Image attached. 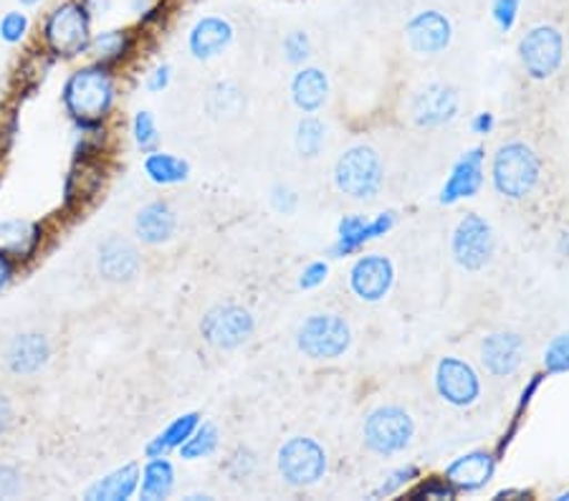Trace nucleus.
Segmentation results:
<instances>
[{
	"label": "nucleus",
	"instance_id": "obj_5",
	"mask_svg": "<svg viewBox=\"0 0 569 501\" xmlns=\"http://www.w3.org/2000/svg\"><path fill=\"white\" fill-rule=\"evenodd\" d=\"M350 344V324L337 314H311L297 330V348L311 360H337Z\"/></svg>",
	"mask_w": 569,
	"mask_h": 501
},
{
	"label": "nucleus",
	"instance_id": "obj_26",
	"mask_svg": "<svg viewBox=\"0 0 569 501\" xmlns=\"http://www.w3.org/2000/svg\"><path fill=\"white\" fill-rule=\"evenodd\" d=\"M172 487H176V471H172V463L164 459V455L150 459V463H147L142 471V487H140L142 499L147 501L168 499Z\"/></svg>",
	"mask_w": 569,
	"mask_h": 501
},
{
	"label": "nucleus",
	"instance_id": "obj_29",
	"mask_svg": "<svg viewBox=\"0 0 569 501\" xmlns=\"http://www.w3.org/2000/svg\"><path fill=\"white\" fill-rule=\"evenodd\" d=\"M144 172L158 186H176V182L188 180L190 166L170 152H150L144 158Z\"/></svg>",
	"mask_w": 569,
	"mask_h": 501
},
{
	"label": "nucleus",
	"instance_id": "obj_34",
	"mask_svg": "<svg viewBox=\"0 0 569 501\" xmlns=\"http://www.w3.org/2000/svg\"><path fill=\"white\" fill-rule=\"evenodd\" d=\"M545 368L552 375H557V372H569V332L559 334L549 342V348L545 350Z\"/></svg>",
	"mask_w": 569,
	"mask_h": 501
},
{
	"label": "nucleus",
	"instance_id": "obj_24",
	"mask_svg": "<svg viewBox=\"0 0 569 501\" xmlns=\"http://www.w3.org/2000/svg\"><path fill=\"white\" fill-rule=\"evenodd\" d=\"M329 97V79L321 69L307 67L299 69L297 77L291 81V99L301 112H317L319 107H325Z\"/></svg>",
	"mask_w": 569,
	"mask_h": 501
},
{
	"label": "nucleus",
	"instance_id": "obj_9",
	"mask_svg": "<svg viewBox=\"0 0 569 501\" xmlns=\"http://www.w3.org/2000/svg\"><path fill=\"white\" fill-rule=\"evenodd\" d=\"M200 334L216 350H238L241 344L251 340L253 334V317L249 309L223 304L210 309L200 322Z\"/></svg>",
	"mask_w": 569,
	"mask_h": 501
},
{
	"label": "nucleus",
	"instance_id": "obj_51",
	"mask_svg": "<svg viewBox=\"0 0 569 501\" xmlns=\"http://www.w3.org/2000/svg\"><path fill=\"white\" fill-rule=\"evenodd\" d=\"M557 499H559V501H567V499H569V491H565V494H559Z\"/></svg>",
	"mask_w": 569,
	"mask_h": 501
},
{
	"label": "nucleus",
	"instance_id": "obj_3",
	"mask_svg": "<svg viewBox=\"0 0 569 501\" xmlns=\"http://www.w3.org/2000/svg\"><path fill=\"white\" fill-rule=\"evenodd\" d=\"M43 41L59 59H73L89 51L91 16L79 0H67L53 8L43 21Z\"/></svg>",
	"mask_w": 569,
	"mask_h": 501
},
{
	"label": "nucleus",
	"instance_id": "obj_22",
	"mask_svg": "<svg viewBox=\"0 0 569 501\" xmlns=\"http://www.w3.org/2000/svg\"><path fill=\"white\" fill-rule=\"evenodd\" d=\"M176 231H178V216L168 203H164V200L147 203L134 218L137 239L150 246L170 241L172 236H176Z\"/></svg>",
	"mask_w": 569,
	"mask_h": 501
},
{
	"label": "nucleus",
	"instance_id": "obj_38",
	"mask_svg": "<svg viewBox=\"0 0 569 501\" xmlns=\"http://www.w3.org/2000/svg\"><path fill=\"white\" fill-rule=\"evenodd\" d=\"M420 477V469L418 467H402L398 471H392L388 479L382 481L380 489L372 491V499H382V497H392L395 491H400L410 481H416Z\"/></svg>",
	"mask_w": 569,
	"mask_h": 501
},
{
	"label": "nucleus",
	"instance_id": "obj_7",
	"mask_svg": "<svg viewBox=\"0 0 569 501\" xmlns=\"http://www.w3.org/2000/svg\"><path fill=\"white\" fill-rule=\"evenodd\" d=\"M519 59L527 74L537 81L552 79L565 59V36L557 26H535L519 41Z\"/></svg>",
	"mask_w": 569,
	"mask_h": 501
},
{
	"label": "nucleus",
	"instance_id": "obj_6",
	"mask_svg": "<svg viewBox=\"0 0 569 501\" xmlns=\"http://www.w3.org/2000/svg\"><path fill=\"white\" fill-rule=\"evenodd\" d=\"M416 435V423L406 408L380 405L365 421V445L378 455L406 451Z\"/></svg>",
	"mask_w": 569,
	"mask_h": 501
},
{
	"label": "nucleus",
	"instance_id": "obj_28",
	"mask_svg": "<svg viewBox=\"0 0 569 501\" xmlns=\"http://www.w3.org/2000/svg\"><path fill=\"white\" fill-rule=\"evenodd\" d=\"M132 33L124 31V29H112V31H102L97 33L94 39L89 43V51L94 53L97 63H117V61H124L127 53L132 51Z\"/></svg>",
	"mask_w": 569,
	"mask_h": 501
},
{
	"label": "nucleus",
	"instance_id": "obj_1",
	"mask_svg": "<svg viewBox=\"0 0 569 501\" xmlns=\"http://www.w3.org/2000/svg\"><path fill=\"white\" fill-rule=\"evenodd\" d=\"M114 104V79L104 63L77 69L63 84V107L81 130H99Z\"/></svg>",
	"mask_w": 569,
	"mask_h": 501
},
{
	"label": "nucleus",
	"instance_id": "obj_48",
	"mask_svg": "<svg viewBox=\"0 0 569 501\" xmlns=\"http://www.w3.org/2000/svg\"><path fill=\"white\" fill-rule=\"evenodd\" d=\"M13 277V263H11V257H6L3 251H0V289H3L8 281H11Z\"/></svg>",
	"mask_w": 569,
	"mask_h": 501
},
{
	"label": "nucleus",
	"instance_id": "obj_17",
	"mask_svg": "<svg viewBox=\"0 0 569 501\" xmlns=\"http://www.w3.org/2000/svg\"><path fill=\"white\" fill-rule=\"evenodd\" d=\"M97 269H99V277L104 281H112V284H127V281H132L142 269L140 251L124 239H107L102 246H99Z\"/></svg>",
	"mask_w": 569,
	"mask_h": 501
},
{
	"label": "nucleus",
	"instance_id": "obj_49",
	"mask_svg": "<svg viewBox=\"0 0 569 501\" xmlns=\"http://www.w3.org/2000/svg\"><path fill=\"white\" fill-rule=\"evenodd\" d=\"M507 497H529V491H501L497 499H507Z\"/></svg>",
	"mask_w": 569,
	"mask_h": 501
},
{
	"label": "nucleus",
	"instance_id": "obj_41",
	"mask_svg": "<svg viewBox=\"0 0 569 501\" xmlns=\"http://www.w3.org/2000/svg\"><path fill=\"white\" fill-rule=\"evenodd\" d=\"M327 273H329V267L325 261H315V263H309V267L301 271V277H299V287L301 289H317L319 284H325V279H327Z\"/></svg>",
	"mask_w": 569,
	"mask_h": 501
},
{
	"label": "nucleus",
	"instance_id": "obj_50",
	"mask_svg": "<svg viewBox=\"0 0 569 501\" xmlns=\"http://www.w3.org/2000/svg\"><path fill=\"white\" fill-rule=\"evenodd\" d=\"M23 6H36V3H41V0H21Z\"/></svg>",
	"mask_w": 569,
	"mask_h": 501
},
{
	"label": "nucleus",
	"instance_id": "obj_21",
	"mask_svg": "<svg viewBox=\"0 0 569 501\" xmlns=\"http://www.w3.org/2000/svg\"><path fill=\"white\" fill-rule=\"evenodd\" d=\"M497 471V459L486 451H471L458 455V459L446 469V479L451 481L456 491H481L493 479Z\"/></svg>",
	"mask_w": 569,
	"mask_h": 501
},
{
	"label": "nucleus",
	"instance_id": "obj_10",
	"mask_svg": "<svg viewBox=\"0 0 569 501\" xmlns=\"http://www.w3.org/2000/svg\"><path fill=\"white\" fill-rule=\"evenodd\" d=\"M451 249L458 267H463L466 271H481L491 261L493 249H497L493 228L479 213H468L456 226Z\"/></svg>",
	"mask_w": 569,
	"mask_h": 501
},
{
	"label": "nucleus",
	"instance_id": "obj_30",
	"mask_svg": "<svg viewBox=\"0 0 569 501\" xmlns=\"http://www.w3.org/2000/svg\"><path fill=\"white\" fill-rule=\"evenodd\" d=\"M198 423H200V415L198 413L180 415L178 421H172L158 435V439H154L150 445H147V455H150V459H158V455H168L172 449H180V445L190 439L192 431H196Z\"/></svg>",
	"mask_w": 569,
	"mask_h": 501
},
{
	"label": "nucleus",
	"instance_id": "obj_46",
	"mask_svg": "<svg viewBox=\"0 0 569 501\" xmlns=\"http://www.w3.org/2000/svg\"><path fill=\"white\" fill-rule=\"evenodd\" d=\"M471 130H473L476 134H489V132L493 130V114H491V112L476 114L473 122H471Z\"/></svg>",
	"mask_w": 569,
	"mask_h": 501
},
{
	"label": "nucleus",
	"instance_id": "obj_23",
	"mask_svg": "<svg viewBox=\"0 0 569 501\" xmlns=\"http://www.w3.org/2000/svg\"><path fill=\"white\" fill-rule=\"evenodd\" d=\"M41 241V226L26 218L0 221V251L11 259H31Z\"/></svg>",
	"mask_w": 569,
	"mask_h": 501
},
{
	"label": "nucleus",
	"instance_id": "obj_45",
	"mask_svg": "<svg viewBox=\"0 0 569 501\" xmlns=\"http://www.w3.org/2000/svg\"><path fill=\"white\" fill-rule=\"evenodd\" d=\"M13 425V405L6 395H0V435L8 433V428Z\"/></svg>",
	"mask_w": 569,
	"mask_h": 501
},
{
	"label": "nucleus",
	"instance_id": "obj_19",
	"mask_svg": "<svg viewBox=\"0 0 569 501\" xmlns=\"http://www.w3.org/2000/svg\"><path fill=\"white\" fill-rule=\"evenodd\" d=\"M51 358L49 337L41 332L16 334L6 350V362L16 375H36Z\"/></svg>",
	"mask_w": 569,
	"mask_h": 501
},
{
	"label": "nucleus",
	"instance_id": "obj_20",
	"mask_svg": "<svg viewBox=\"0 0 569 501\" xmlns=\"http://www.w3.org/2000/svg\"><path fill=\"white\" fill-rule=\"evenodd\" d=\"M233 41V26L220 16H206L192 26L188 36V49L198 61L216 59Z\"/></svg>",
	"mask_w": 569,
	"mask_h": 501
},
{
	"label": "nucleus",
	"instance_id": "obj_43",
	"mask_svg": "<svg viewBox=\"0 0 569 501\" xmlns=\"http://www.w3.org/2000/svg\"><path fill=\"white\" fill-rule=\"evenodd\" d=\"M273 208H277V211L283 216L293 213V208H297V196H293L289 188L279 186L277 190H273Z\"/></svg>",
	"mask_w": 569,
	"mask_h": 501
},
{
	"label": "nucleus",
	"instance_id": "obj_39",
	"mask_svg": "<svg viewBox=\"0 0 569 501\" xmlns=\"http://www.w3.org/2000/svg\"><path fill=\"white\" fill-rule=\"evenodd\" d=\"M283 57L289 63H305L311 57V41L305 31H291L287 39H283Z\"/></svg>",
	"mask_w": 569,
	"mask_h": 501
},
{
	"label": "nucleus",
	"instance_id": "obj_42",
	"mask_svg": "<svg viewBox=\"0 0 569 501\" xmlns=\"http://www.w3.org/2000/svg\"><path fill=\"white\" fill-rule=\"evenodd\" d=\"M21 491V473L13 467H0V499L16 497Z\"/></svg>",
	"mask_w": 569,
	"mask_h": 501
},
{
	"label": "nucleus",
	"instance_id": "obj_16",
	"mask_svg": "<svg viewBox=\"0 0 569 501\" xmlns=\"http://www.w3.org/2000/svg\"><path fill=\"white\" fill-rule=\"evenodd\" d=\"M483 186V150L473 148L463 152L448 176L443 190H440V203L453 206L463 198H473Z\"/></svg>",
	"mask_w": 569,
	"mask_h": 501
},
{
	"label": "nucleus",
	"instance_id": "obj_36",
	"mask_svg": "<svg viewBox=\"0 0 569 501\" xmlns=\"http://www.w3.org/2000/svg\"><path fill=\"white\" fill-rule=\"evenodd\" d=\"M519 11H521V0H493L491 3V18L501 33H509L513 26H517Z\"/></svg>",
	"mask_w": 569,
	"mask_h": 501
},
{
	"label": "nucleus",
	"instance_id": "obj_25",
	"mask_svg": "<svg viewBox=\"0 0 569 501\" xmlns=\"http://www.w3.org/2000/svg\"><path fill=\"white\" fill-rule=\"evenodd\" d=\"M137 487H140V467H137V463H124L122 469H117L102 481H97V484L87 491V499L124 501L134 494Z\"/></svg>",
	"mask_w": 569,
	"mask_h": 501
},
{
	"label": "nucleus",
	"instance_id": "obj_12",
	"mask_svg": "<svg viewBox=\"0 0 569 501\" xmlns=\"http://www.w3.org/2000/svg\"><path fill=\"white\" fill-rule=\"evenodd\" d=\"M406 39L410 49L423 57H436V53L446 51L453 41V26L451 18L446 13L428 8V11H418L406 23Z\"/></svg>",
	"mask_w": 569,
	"mask_h": 501
},
{
	"label": "nucleus",
	"instance_id": "obj_15",
	"mask_svg": "<svg viewBox=\"0 0 569 501\" xmlns=\"http://www.w3.org/2000/svg\"><path fill=\"white\" fill-rule=\"evenodd\" d=\"M525 360V340L513 332H493L481 342V364L493 378H509Z\"/></svg>",
	"mask_w": 569,
	"mask_h": 501
},
{
	"label": "nucleus",
	"instance_id": "obj_27",
	"mask_svg": "<svg viewBox=\"0 0 569 501\" xmlns=\"http://www.w3.org/2000/svg\"><path fill=\"white\" fill-rule=\"evenodd\" d=\"M79 162L73 166L67 178V203H77V200L91 198L102 186V170H99L94 162L87 160L89 154H79Z\"/></svg>",
	"mask_w": 569,
	"mask_h": 501
},
{
	"label": "nucleus",
	"instance_id": "obj_14",
	"mask_svg": "<svg viewBox=\"0 0 569 501\" xmlns=\"http://www.w3.org/2000/svg\"><path fill=\"white\" fill-rule=\"evenodd\" d=\"M395 226V213H380L372 221L365 216H345L337 226V243L332 253L335 257H350V253L360 251L367 241L380 239Z\"/></svg>",
	"mask_w": 569,
	"mask_h": 501
},
{
	"label": "nucleus",
	"instance_id": "obj_33",
	"mask_svg": "<svg viewBox=\"0 0 569 501\" xmlns=\"http://www.w3.org/2000/svg\"><path fill=\"white\" fill-rule=\"evenodd\" d=\"M132 130H134L137 148L144 150V152H152L154 148H158L160 132H158V124H154V120H152V114L147 112V109H142V112H137Z\"/></svg>",
	"mask_w": 569,
	"mask_h": 501
},
{
	"label": "nucleus",
	"instance_id": "obj_31",
	"mask_svg": "<svg viewBox=\"0 0 569 501\" xmlns=\"http://www.w3.org/2000/svg\"><path fill=\"white\" fill-rule=\"evenodd\" d=\"M218 445V428L213 423H203L196 431H192L190 439L180 445V453L182 459L188 461H196V459H206V455H210L216 451Z\"/></svg>",
	"mask_w": 569,
	"mask_h": 501
},
{
	"label": "nucleus",
	"instance_id": "obj_37",
	"mask_svg": "<svg viewBox=\"0 0 569 501\" xmlns=\"http://www.w3.org/2000/svg\"><path fill=\"white\" fill-rule=\"evenodd\" d=\"M453 497H456L453 484L440 477H428L410 491V499H453Z\"/></svg>",
	"mask_w": 569,
	"mask_h": 501
},
{
	"label": "nucleus",
	"instance_id": "obj_13",
	"mask_svg": "<svg viewBox=\"0 0 569 501\" xmlns=\"http://www.w3.org/2000/svg\"><path fill=\"white\" fill-rule=\"evenodd\" d=\"M395 281V267L382 253H370V257L357 259L350 271V287L362 302H380L388 297Z\"/></svg>",
	"mask_w": 569,
	"mask_h": 501
},
{
	"label": "nucleus",
	"instance_id": "obj_44",
	"mask_svg": "<svg viewBox=\"0 0 569 501\" xmlns=\"http://www.w3.org/2000/svg\"><path fill=\"white\" fill-rule=\"evenodd\" d=\"M170 74H172V69L168 67V63H162V67H158V69L152 71L150 81H147V89H150V91H162V89H168V84H170Z\"/></svg>",
	"mask_w": 569,
	"mask_h": 501
},
{
	"label": "nucleus",
	"instance_id": "obj_18",
	"mask_svg": "<svg viewBox=\"0 0 569 501\" xmlns=\"http://www.w3.org/2000/svg\"><path fill=\"white\" fill-rule=\"evenodd\" d=\"M412 120L420 127H440L451 122L458 112V97L451 87L430 84L420 89L410 104Z\"/></svg>",
	"mask_w": 569,
	"mask_h": 501
},
{
	"label": "nucleus",
	"instance_id": "obj_47",
	"mask_svg": "<svg viewBox=\"0 0 569 501\" xmlns=\"http://www.w3.org/2000/svg\"><path fill=\"white\" fill-rule=\"evenodd\" d=\"M79 3L87 8L89 16H104L109 6H112V0H79Z\"/></svg>",
	"mask_w": 569,
	"mask_h": 501
},
{
	"label": "nucleus",
	"instance_id": "obj_4",
	"mask_svg": "<svg viewBox=\"0 0 569 501\" xmlns=\"http://www.w3.org/2000/svg\"><path fill=\"white\" fill-rule=\"evenodd\" d=\"M385 180V168L378 150L370 144H355L339 154L335 166V182L345 196L365 200L380 193Z\"/></svg>",
	"mask_w": 569,
	"mask_h": 501
},
{
	"label": "nucleus",
	"instance_id": "obj_2",
	"mask_svg": "<svg viewBox=\"0 0 569 501\" xmlns=\"http://www.w3.org/2000/svg\"><path fill=\"white\" fill-rule=\"evenodd\" d=\"M541 176V162L535 154V150L525 142H509L501 144L493 154L491 166V180L493 188L499 190V196L519 200L527 198L531 190L537 188Z\"/></svg>",
	"mask_w": 569,
	"mask_h": 501
},
{
	"label": "nucleus",
	"instance_id": "obj_40",
	"mask_svg": "<svg viewBox=\"0 0 569 501\" xmlns=\"http://www.w3.org/2000/svg\"><path fill=\"white\" fill-rule=\"evenodd\" d=\"M26 31H29V18H26V13L11 11L3 16V21H0V39H3L6 43L23 41Z\"/></svg>",
	"mask_w": 569,
	"mask_h": 501
},
{
	"label": "nucleus",
	"instance_id": "obj_8",
	"mask_svg": "<svg viewBox=\"0 0 569 501\" xmlns=\"http://www.w3.org/2000/svg\"><path fill=\"white\" fill-rule=\"evenodd\" d=\"M279 473L291 487H311L327 473V453L315 439L293 435L279 449Z\"/></svg>",
	"mask_w": 569,
	"mask_h": 501
},
{
	"label": "nucleus",
	"instance_id": "obj_32",
	"mask_svg": "<svg viewBox=\"0 0 569 501\" xmlns=\"http://www.w3.org/2000/svg\"><path fill=\"white\" fill-rule=\"evenodd\" d=\"M325 124H321L317 117H305L297 124V150L305 154V158H317V154L321 152V148H325Z\"/></svg>",
	"mask_w": 569,
	"mask_h": 501
},
{
	"label": "nucleus",
	"instance_id": "obj_35",
	"mask_svg": "<svg viewBox=\"0 0 569 501\" xmlns=\"http://www.w3.org/2000/svg\"><path fill=\"white\" fill-rule=\"evenodd\" d=\"M241 91H238L233 84H218L210 94V109L216 114H236L241 109Z\"/></svg>",
	"mask_w": 569,
	"mask_h": 501
},
{
	"label": "nucleus",
	"instance_id": "obj_11",
	"mask_svg": "<svg viewBox=\"0 0 569 501\" xmlns=\"http://www.w3.org/2000/svg\"><path fill=\"white\" fill-rule=\"evenodd\" d=\"M438 395L453 408H468L481 398V378L461 358H443L436 368Z\"/></svg>",
	"mask_w": 569,
	"mask_h": 501
}]
</instances>
